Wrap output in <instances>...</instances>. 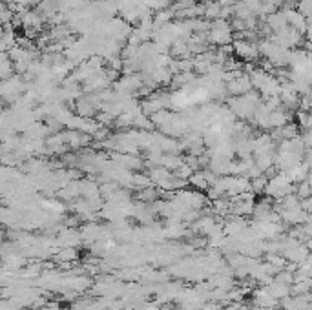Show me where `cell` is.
Returning <instances> with one entry per match:
<instances>
[{
    "label": "cell",
    "instance_id": "2",
    "mask_svg": "<svg viewBox=\"0 0 312 310\" xmlns=\"http://www.w3.org/2000/svg\"><path fill=\"white\" fill-rule=\"evenodd\" d=\"M225 90H226V93L232 97H241V95H245V93H248L252 90V82H250L248 73L241 71L239 75H236V77H232L230 80H226Z\"/></svg>",
    "mask_w": 312,
    "mask_h": 310
},
{
    "label": "cell",
    "instance_id": "3",
    "mask_svg": "<svg viewBox=\"0 0 312 310\" xmlns=\"http://www.w3.org/2000/svg\"><path fill=\"white\" fill-rule=\"evenodd\" d=\"M13 73H15V68L11 59H9L8 51H0V80L8 79Z\"/></svg>",
    "mask_w": 312,
    "mask_h": 310
},
{
    "label": "cell",
    "instance_id": "4",
    "mask_svg": "<svg viewBox=\"0 0 312 310\" xmlns=\"http://www.w3.org/2000/svg\"><path fill=\"white\" fill-rule=\"evenodd\" d=\"M77 258H79L77 248H73V246H64L61 252L57 253V259H59V261H62V263H73Z\"/></svg>",
    "mask_w": 312,
    "mask_h": 310
},
{
    "label": "cell",
    "instance_id": "1",
    "mask_svg": "<svg viewBox=\"0 0 312 310\" xmlns=\"http://www.w3.org/2000/svg\"><path fill=\"white\" fill-rule=\"evenodd\" d=\"M232 53H234L236 57H239V61H243V62H256L257 57H259L257 44L250 42L248 39L232 40Z\"/></svg>",
    "mask_w": 312,
    "mask_h": 310
}]
</instances>
